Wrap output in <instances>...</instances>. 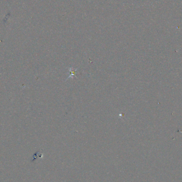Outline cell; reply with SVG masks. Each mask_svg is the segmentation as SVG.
I'll list each match as a JSON object with an SVG mask.
<instances>
[{
  "instance_id": "1",
  "label": "cell",
  "mask_w": 182,
  "mask_h": 182,
  "mask_svg": "<svg viewBox=\"0 0 182 182\" xmlns=\"http://www.w3.org/2000/svg\"><path fill=\"white\" fill-rule=\"evenodd\" d=\"M69 71L70 72V74L69 75V77H72V76H75V75L76 74V70H72V69L70 68L69 69Z\"/></svg>"
}]
</instances>
